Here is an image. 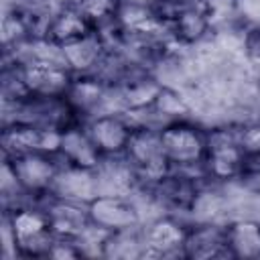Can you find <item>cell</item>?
I'll return each mask as SVG.
<instances>
[{
	"instance_id": "6da1fadb",
	"label": "cell",
	"mask_w": 260,
	"mask_h": 260,
	"mask_svg": "<svg viewBox=\"0 0 260 260\" xmlns=\"http://www.w3.org/2000/svg\"><path fill=\"white\" fill-rule=\"evenodd\" d=\"M2 225H6L12 236L16 258L32 260L49 256V250L55 242V234L41 201L2 213Z\"/></svg>"
},
{
	"instance_id": "7a4b0ae2",
	"label": "cell",
	"mask_w": 260,
	"mask_h": 260,
	"mask_svg": "<svg viewBox=\"0 0 260 260\" xmlns=\"http://www.w3.org/2000/svg\"><path fill=\"white\" fill-rule=\"evenodd\" d=\"M244 148L240 142L238 122H217L207 126V146L201 162L205 181L217 185H230L236 181Z\"/></svg>"
},
{
	"instance_id": "3957f363",
	"label": "cell",
	"mask_w": 260,
	"mask_h": 260,
	"mask_svg": "<svg viewBox=\"0 0 260 260\" xmlns=\"http://www.w3.org/2000/svg\"><path fill=\"white\" fill-rule=\"evenodd\" d=\"M32 124L39 128L65 130L71 124H77L73 108L69 106L65 95L43 98V95H26L20 102H8L0 108V126L4 124Z\"/></svg>"
},
{
	"instance_id": "277c9868",
	"label": "cell",
	"mask_w": 260,
	"mask_h": 260,
	"mask_svg": "<svg viewBox=\"0 0 260 260\" xmlns=\"http://www.w3.org/2000/svg\"><path fill=\"white\" fill-rule=\"evenodd\" d=\"M160 142L173 169L201 171L207 146V126L195 118L177 120L160 128Z\"/></svg>"
},
{
	"instance_id": "5b68a950",
	"label": "cell",
	"mask_w": 260,
	"mask_h": 260,
	"mask_svg": "<svg viewBox=\"0 0 260 260\" xmlns=\"http://www.w3.org/2000/svg\"><path fill=\"white\" fill-rule=\"evenodd\" d=\"M124 156L138 177V187L160 181L173 169L162 150L160 130L150 126H134Z\"/></svg>"
},
{
	"instance_id": "8992f818",
	"label": "cell",
	"mask_w": 260,
	"mask_h": 260,
	"mask_svg": "<svg viewBox=\"0 0 260 260\" xmlns=\"http://www.w3.org/2000/svg\"><path fill=\"white\" fill-rule=\"evenodd\" d=\"M187 228L189 221L179 215L156 213L146 217L140 225L144 242L142 260H183Z\"/></svg>"
},
{
	"instance_id": "52a82bcc",
	"label": "cell",
	"mask_w": 260,
	"mask_h": 260,
	"mask_svg": "<svg viewBox=\"0 0 260 260\" xmlns=\"http://www.w3.org/2000/svg\"><path fill=\"white\" fill-rule=\"evenodd\" d=\"M89 221L104 232L140 228L146 213L134 195H95L87 203Z\"/></svg>"
},
{
	"instance_id": "ba28073f",
	"label": "cell",
	"mask_w": 260,
	"mask_h": 260,
	"mask_svg": "<svg viewBox=\"0 0 260 260\" xmlns=\"http://www.w3.org/2000/svg\"><path fill=\"white\" fill-rule=\"evenodd\" d=\"M10 165L16 181L20 187L35 199L41 201L49 195L53 179L61 167V160L57 154L51 152H26L14 158H2Z\"/></svg>"
},
{
	"instance_id": "9c48e42d",
	"label": "cell",
	"mask_w": 260,
	"mask_h": 260,
	"mask_svg": "<svg viewBox=\"0 0 260 260\" xmlns=\"http://www.w3.org/2000/svg\"><path fill=\"white\" fill-rule=\"evenodd\" d=\"M65 98L79 122H87L100 114L120 112L112 87L104 83L98 75H73Z\"/></svg>"
},
{
	"instance_id": "30bf717a",
	"label": "cell",
	"mask_w": 260,
	"mask_h": 260,
	"mask_svg": "<svg viewBox=\"0 0 260 260\" xmlns=\"http://www.w3.org/2000/svg\"><path fill=\"white\" fill-rule=\"evenodd\" d=\"M61 130L39 128L32 124H4L0 126V150L2 158H14L26 152H51L57 154Z\"/></svg>"
},
{
	"instance_id": "8fae6325",
	"label": "cell",
	"mask_w": 260,
	"mask_h": 260,
	"mask_svg": "<svg viewBox=\"0 0 260 260\" xmlns=\"http://www.w3.org/2000/svg\"><path fill=\"white\" fill-rule=\"evenodd\" d=\"M162 87L165 83L154 75V71L136 65L112 87V91L118 110L126 114H134L146 110L156 100Z\"/></svg>"
},
{
	"instance_id": "7c38bea8",
	"label": "cell",
	"mask_w": 260,
	"mask_h": 260,
	"mask_svg": "<svg viewBox=\"0 0 260 260\" xmlns=\"http://www.w3.org/2000/svg\"><path fill=\"white\" fill-rule=\"evenodd\" d=\"M183 260H232L225 242V221H189Z\"/></svg>"
},
{
	"instance_id": "4fadbf2b",
	"label": "cell",
	"mask_w": 260,
	"mask_h": 260,
	"mask_svg": "<svg viewBox=\"0 0 260 260\" xmlns=\"http://www.w3.org/2000/svg\"><path fill=\"white\" fill-rule=\"evenodd\" d=\"M83 124L102 156H122L134 132L132 120L124 112L100 114Z\"/></svg>"
},
{
	"instance_id": "5bb4252c",
	"label": "cell",
	"mask_w": 260,
	"mask_h": 260,
	"mask_svg": "<svg viewBox=\"0 0 260 260\" xmlns=\"http://www.w3.org/2000/svg\"><path fill=\"white\" fill-rule=\"evenodd\" d=\"M20 71L26 91L30 95H43V98L65 95L73 81V71L61 61H32L20 65Z\"/></svg>"
},
{
	"instance_id": "9a60e30c",
	"label": "cell",
	"mask_w": 260,
	"mask_h": 260,
	"mask_svg": "<svg viewBox=\"0 0 260 260\" xmlns=\"http://www.w3.org/2000/svg\"><path fill=\"white\" fill-rule=\"evenodd\" d=\"M41 205H43V209L49 217V223H51V230H53L55 238L77 240L91 225L87 203L47 195V197L41 199Z\"/></svg>"
},
{
	"instance_id": "2e32d148",
	"label": "cell",
	"mask_w": 260,
	"mask_h": 260,
	"mask_svg": "<svg viewBox=\"0 0 260 260\" xmlns=\"http://www.w3.org/2000/svg\"><path fill=\"white\" fill-rule=\"evenodd\" d=\"M57 156L63 165L81 167V169H95L104 158L98 146L93 144L83 122L71 124L65 130H61Z\"/></svg>"
},
{
	"instance_id": "e0dca14e",
	"label": "cell",
	"mask_w": 260,
	"mask_h": 260,
	"mask_svg": "<svg viewBox=\"0 0 260 260\" xmlns=\"http://www.w3.org/2000/svg\"><path fill=\"white\" fill-rule=\"evenodd\" d=\"M51 197L59 199H69V201H79V203H89L98 195V183H95V171L93 169H81V167H71L63 165L59 167L51 191Z\"/></svg>"
},
{
	"instance_id": "ac0fdd59",
	"label": "cell",
	"mask_w": 260,
	"mask_h": 260,
	"mask_svg": "<svg viewBox=\"0 0 260 260\" xmlns=\"http://www.w3.org/2000/svg\"><path fill=\"white\" fill-rule=\"evenodd\" d=\"M61 49L65 65L73 71V75H93L108 51V45L98 30H89L87 35L63 45Z\"/></svg>"
},
{
	"instance_id": "d6986e66",
	"label": "cell",
	"mask_w": 260,
	"mask_h": 260,
	"mask_svg": "<svg viewBox=\"0 0 260 260\" xmlns=\"http://www.w3.org/2000/svg\"><path fill=\"white\" fill-rule=\"evenodd\" d=\"M95 171L98 195H134L138 177L126 156H104Z\"/></svg>"
},
{
	"instance_id": "ffe728a7",
	"label": "cell",
	"mask_w": 260,
	"mask_h": 260,
	"mask_svg": "<svg viewBox=\"0 0 260 260\" xmlns=\"http://www.w3.org/2000/svg\"><path fill=\"white\" fill-rule=\"evenodd\" d=\"M225 242L232 260H260V219L252 215L230 217Z\"/></svg>"
},
{
	"instance_id": "44dd1931",
	"label": "cell",
	"mask_w": 260,
	"mask_h": 260,
	"mask_svg": "<svg viewBox=\"0 0 260 260\" xmlns=\"http://www.w3.org/2000/svg\"><path fill=\"white\" fill-rule=\"evenodd\" d=\"M89 30H93L89 26V22L75 10V6H71L67 2V4H61L55 10V14H53V18L49 22V28H47L45 39H49L55 45L63 47V45H67V43H71V41L87 35Z\"/></svg>"
},
{
	"instance_id": "7402d4cb",
	"label": "cell",
	"mask_w": 260,
	"mask_h": 260,
	"mask_svg": "<svg viewBox=\"0 0 260 260\" xmlns=\"http://www.w3.org/2000/svg\"><path fill=\"white\" fill-rule=\"evenodd\" d=\"M142 256H144V242L140 228L108 232L102 252L104 260H142Z\"/></svg>"
},
{
	"instance_id": "603a6c76",
	"label": "cell",
	"mask_w": 260,
	"mask_h": 260,
	"mask_svg": "<svg viewBox=\"0 0 260 260\" xmlns=\"http://www.w3.org/2000/svg\"><path fill=\"white\" fill-rule=\"evenodd\" d=\"M71 6L89 22L93 30L116 20L120 0H69Z\"/></svg>"
},
{
	"instance_id": "cb8c5ba5",
	"label": "cell",
	"mask_w": 260,
	"mask_h": 260,
	"mask_svg": "<svg viewBox=\"0 0 260 260\" xmlns=\"http://www.w3.org/2000/svg\"><path fill=\"white\" fill-rule=\"evenodd\" d=\"M30 41V32L22 16L12 6H2V53Z\"/></svg>"
},
{
	"instance_id": "d4e9b609",
	"label": "cell",
	"mask_w": 260,
	"mask_h": 260,
	"mask_svg": "<svg viewBox=\"0 0 260 260\" xmlns=\"http://www.w3.org/2000/svg\"><path fill=\"white\" fill-rule=\"evenodd\" d=\"M232 185L248 197H260V152H244L238 177Z\"/></svg>"
},
{
	"instance_id": "484cf974",
	"label": "cell",
	"mask_w": 260,
	"mask_h": 260,
	"mask_svg": "<svg viewBox=\"0 0 260 260\" xmlns=\"http://www.w3.org/2000/svg\"><path fill=\"white\" fill-rule=\"evenodd\" d=\"M238 132L244 152H260V114L238 122Z\"/></svg>"
},
{
	"instance_id": "4316f807",
	"label": "cell",
	"mask_w": 260,
	"mask_h": 260,
	"mask_svg": "<svg viewBox=\"0 0 260 260\" xmlns=\"http://www.w3.org/2000/svg\"><path fill=\"white\" fill-rule=\"evenodd\" d=\"M244 55H246V61L250 63L252 71L260 79V24H254V26H250L246 30Z\"/></svg>"
},
{
	"instance_id": "83f0119b",
	"label": "cell",
	"mask_w": 260,
	"mask_h": 260,
	"mask_svg": "<svg viewBox=\"0 0 260 260\" xmlns=\"http://www.w3.org/2000/svg\"><path fill=\"white\" fill-rule=\"evenodd\" d=\"M47 258H57V260H81L85 258L77 240H71V238H55L51 250H49V256Z\"/></svg>"
},
{
	"instance_id": "f1b7e54d",
	"label": "cell",
	"mask_w": 260,
	"mask_h": 260,
	"mask_svg": "<svg viewBox=\"0 0 260 260\" xmlns=\"http://www.w3.org/2000/svg\"><path fill=\"white\" fill-rule=\"evenodd\" d=\"M126 2H136V4H146V6H152L156 0H126Z\"/></svg>"
},
{
	"instance_id": "f546056e",
	"label": "cell",
	"mask_w": 260,
	"mask_h": 260,
	"mask_svg": "<svg viewBox=\"0 0 260 260\" xmlns=\"http://www.w3.org/2000/svg\"><path fill=\"white\" fill-rule=\"evenodd\" d=\"M53 2H57V4H67L69 0H53Z\"/></svg>"
}]
</instances>
